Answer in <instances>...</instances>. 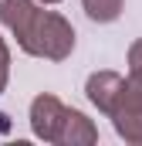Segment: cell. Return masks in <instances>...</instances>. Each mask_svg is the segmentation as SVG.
<instances>
[{
	"label": "cell",
	"mask_w": 142,
	"mask_h": 146,
	"mask_svg": "<svg viewBox=\"0 0 142 146\" xmlns=\"http://www.w3.org/2000/svg\"><path fill=\"white\" fill-rule=\"evenodd\" d=\"M0 17L3 24L20 37V44L31 54H47V58H64L74 44L71 27L58 14H44L37 10L31 0H3L0 3Z\"/></svg>",
	"instance_id": "6da1fadb"
},
{
	"label": "cell",
	"mask_w": 142,
	"mask_h": 146,
	"mask_svg": "<svg viewBox=\"0 0 142 146\" xmlns=\"http://www.w3.org/2000/svg\"><path fill=\"white\" fill-rule=\"evenodd\" d=\"M3 65H7V51H3V44H0V85H3V75H7Z\"/></svg>",
	"instance_id": "3957f363"
},
{
	"label": "cell",
	"mask_w": 142,
	"mask_h": 146,
	"mask_svg": "<svg viewBox=\"0 0 142 146\" xmlns=\"http://www.w3.org/2000/svg\"><path fill=\"white\" fill-rule=\"evenodd\" d=\"M118 7H122V0H85V10H88L95 21H112V17H118Z\"/></svg>",
	"instance_id": "7a4b0ae2"
}]
</instances>
